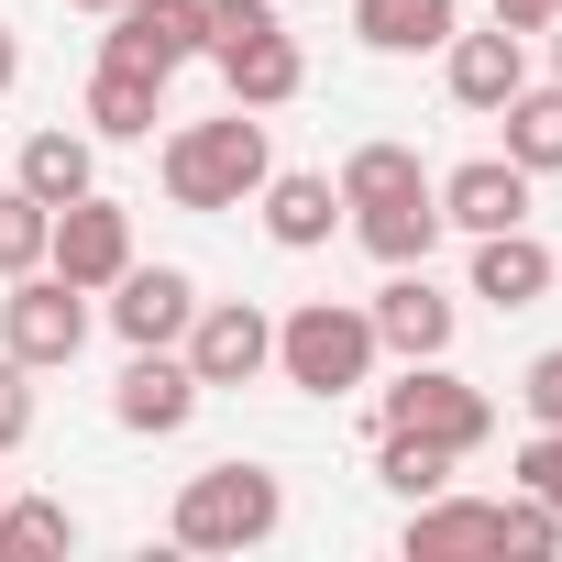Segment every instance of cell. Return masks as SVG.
I'll use <instances>...</instances> for the list:
<instances>
[{
    "label": "cell",
    "instance_id": "6da1fadb",
    "mask_svg": "<svg viewBox=\"0 0 562 562\" xmlns=\"http://www.w3.org/2000/svg\"><path fill=\"white\" fill-rule=\"evenodd\" d=\"M155 177H166V199H177V210H243V199L276 177V155H265V111L177 122V133H166V155H155Z\"/></svg>",
    "mask_w": 562,
    "mask_h": 562
},
{
    "label": "cell",
    "instance_id": "7a4b0ae2",
    "mask_svg": "<svg viewBox=\"0 0 562 562\" xmlns=\"http://www.w3.org/2000/svg\"><path fill=\"white\" fill-rule=\"evenodd\" d=\"M375 321L353 310V299H299L288 321H276V375H288L299 397H353V386H375Z\"/></svg>",
    "mask_w": 562,
    "mask_h": 562
},
{
    "label": "cell",
    "instance_id": "3957f363",
    "mask_svg": "<svg viewBox=\"0 0 562 562\" xmlns=\"http://www.w3.org/2000/svg\"><path fill=\"white\" fill-rule=\"evenodd\" d=\"M166 529H177V551H254V540L288 529V485H276L265 463H210V474L177 485Z\"/></svg>",
    "mask_w": 562,
    "mask_h": 562
},
{
    "label": "cell",
    "instance_id": "277c9868",
    "mask_svg": "<svg viewBox=\"0 0 562 562\" xmlns=\"http://www.w3.org/2000/svg\"><path fill=\"white\" fill-rule=\"evenodd\" d=\"M375 430H419V441H441V452L463 463V452H485V441H496V397H485V386H463L441 353H419V364L375 397Z\"/></svg>",
    "mask_w": 562,
    "mask_h": 562
},
{
    "label": "cell",
    "instance_id": "5b68a950",
    "mask_svg": "<svg viewBox=\"0 0 562 562\" xmlns=\"http://www.w3.org/2000/svg\"><path fill=\"white\" fill-rule=\"evenodd\" d=\"M78 342H89V288H67L56 265L12 276V299H0V353L23 375H45V364H78Z\"/></svg>",
    "mask_w": 562,
    "mask_h": 562
},
{
    "label": "cell",
    "instance_id": "8992f818",
    "mask_svg": "<svg viewBox=\"0 0 562 562\" xmlns=\"http://www.w3.org/2000/svg\"><path fill=\"white\" fill-rule=\"evenodd\" d=\"M177 353H188L199 386H254V375H276V321L254 299H199V321H188Z\"/></svg>",
    "mask_w": 562,
    "mask_h": 562
},
{
    "label": "cell",
    "instance_id": "52a82bcc",
    "mask_svg": "<svg viewBox=\"0 0 562 562\" xmlns=\"http://www.w3.org/2000/svg\"><path fill=\"white\" fill-rule=\"evenodd\" d=\"M45 265L67 276V288H89V299H100L111 276L133 265V210H122V199H100V188H89V199H67V210H56V232H45Z\"/></svg>",
    "mask_w": 562,
    "mask_h": 562
},
{
    "label": "cell",
    "instance_id": "ba28073f",
    "mask_svg": "<svg viewBox=\"0 0 562 562\" xmlns=\"http://www.w3.org/2000/svg\"><path fill=\"white\" fill-rule=\"evenodd\" d=\"M111 67H144V78H177L188 56H210V23H199V0H122L111 34H100Z\"/></svg>",
    "mask_w": 562,
    "mask_h": 562
},
{
    "label": "cell",
    "instance_id": "9c48e42d",
    "mask_svg": "<svg viewBox=\"0 0 562 562\" xmlns=\"http://www.w3.org/2000/svg\"><path fill=\"white\" fill-rule=\"evenodd\" d=\"M364 321H375V342H386L397 364H419V353H452V331H463V310L430 288V265H386V288L364 299Z\"/></svg>",
    "mask_w": 562,
    "mask_h": 562
},
{
    "label": "cell",
    "instance_id": "30bf717a",
    "mask_svg": "<svg viewBox=\"0 0 562 562\" xmlns=\"http://www.w3.org/2000/svg\"><path fill=\"white\" fill-rule=\"evenodd\" d=\"M529 188H540V177H529L518 155H474V166L430 177V199H441V232H463V243H474V232H518V221H529Z\"/></svg>",
    "mask_w": 562,
    "mask_h": 562
},
{
    "label": "cell",
    "instance_id": "8fae6325",
    "mask_svg": "<svg viewBox=\"0 0 562 562\" xmlns=\"http://www.w3.org/2000/svg\"><path fill=\"white\" fill-rule=\"evenodd\" d=\"M199 397H210V386L188 375V353H177V342H155V353H133V364H122L111 419H122V430H144V441H177V430L199 419Z\"/></svg>",
    "mask_w": 562,
    "mask_h": 562
},
{
    "label": "cell",
    "instance_id": "7c38bea8",
    "mask_svg": "<svg viewBox=\"0 0 562 562\" xmlns=\"http://www.w3.org/2000/svg\"><path fill=\"white\" fill-rule=\"evenodd\" d=\"M188 321H199V276H188V265H122V276H111V331H122L133 353L188 342Z\"/></svg>",
    "mask_w": 562,
    "mask_h": 562
},
{
    "label": "cell",
    "instance_id": "4fadbf2b",
    "mask_svg": "<svg viewBox=\"0 0 562 562\" xmlns=\"http://www.w3.org/2000/svg\"><path fill=\"white\" fill-rule=\"evenodd\" d=\"M210 67H221L232 111H288V100L310 89V56H299V34H288V23H276V34H243V45H221Z\"/></svg>",
    "mask_w": 562,
    "mask_h": 562
},
{
    "label": "cell",
    "instance_id": "5bb4252c",
    "mask_svg": "<svg viewBox=\"0 0 562 562\" xmlns=\"http://www.w3.org/2000/svg\"><path fill=\"white\" fill-rule=\"evenodd\" d=\"M441 78H452V100H463V111H507V100L529 89V56H518V34H507V23H485V34H463V23H452Z\"/></svg>",
    "mask_w": 562,
    "mask_h": 562
},
{
    "label": "cell",
    "instance_id": "9a60e30c",
    "mask_svg": "<svg viewBox=\"0 0 562 562\" xmlns=\"http://www.w3.org/2000/svg\"><path fill=\"white\" fill-rule=\"evenodd\" d=\"M474 551H507V529H496V496H419L408 507V562H474Z\"/></svg>",
    "mask_w": 562,
    "mask_h": 562
},
{
    "label": "cell",
    "instance_id": "2e32d148",
    "mask_svg": "<svg viewBox=\"0 0 562 562\" xmlns=\"http://www.w3.org/2000/svg\"><path fill=\"white\" fill-rule=\"evenodd\" d=\"M551 243L518 221V232H474V299L485 310H529V299H551Z\"/></svg>",
    "mask_w": 562,
    "mask_h": 562
},
{
    "label": "cell",
    "instance_id": "e0dca14e",
    "mask_svg": "<svg viewBox=\"0 0 562 562\" xmlns=\"http://www.w3.org/2000/svg\"><path fill=\"white\" fill-rule=\"evenodd\" d=\"M254 199H265V243H288V254H321L331 221H342V188L310 177V166H299V177H265Z\"/></svg>",
    "mask_w": 562,
    "mask_h": 562
},
{
    "label": "cell",
    "instance_id": "ac0fdd59",
    "mask_svg": "<svg viewBox=\"0 0 562 562\" xmlns=\"http://www.w3.org/2000/svg\"><path fill=\"white\" fill-rule=\"evenodd\" d=\"M155 122H166V78L100 56V78H89V133H100V144H155Z\"/></svg>",
    "mask_w": 562,
    "mask_h": 562
},
{
    "label": "cell",
    "instance_id": "d6986e66",
    "mask_svg": "<svg viewBox=\"0 0 562 562\" xmlns=\"http://www.w3.org/2000/svg\"><path fill=\"white\" fill-rule=\"evenodd\" d=\"M353 243H364L375 265H430V243H441V199H430V188L375 199V210H353Z\"/></svg>",
    "mask_w": 562,
    "mask_h": 562
},
{
    "label": "cell",
    "instance_id": "ffe728a7",
    "mask_svg": "<svg viewBox=\"0 0 562 562\" xmlns=\"http://www.w3.org/2000/svg\"><path fill=\"white\" fill-rule=\"evenodd\" d=\"M353 34L375 56H441L452 45V0H353Z\"/></svg>",
    "mask_w": 562,
    "mask_h": 562
},
{
    "label": "cell",
    "instance_id": "44dd1931",
    "mask_svg": "<svg viewBox=\"0 0 562 562\" xmlns=\"http://www.w3.org/2000/svg\"><path fill=\"white\" fill-rule=\"evenodd\" d=\"M12 188H34L45 210L89 199V188H100V166H89V133H34V144L12 155Z\"/></svg>",
    "mask_w": 562,
    "mask_h": 562
},
{
    "label": "cell",
    "instance_id": "7402d4cb",
    "mask_svg": "<svg viewBox=\"0 0 562 562\" xmlns=\"http://www.w3.org/2000/svg\"><path fill=\"white\" fill-rule=\"evenodd\" d=\"M331 188H342V210H375V199H408V188H430V166H419V144H353Z\"/></svg>",
    "mask_w": 562,
    "mask_h": 562
},
{
    "label": "cell",
    "instance_id": "603a6c76",
    "mask_svg": "<svg viewBox=\"0 0 562 562\" xmlns=\"http://www.w3.org/2000/svg\"><path fill=\"white\" fill-rule=\"evenodd\" d=\"M496 122H507V144H496V155H518L529 177H562V78H551V89H518Z\"/></svg>",
    "mask_w": 562,
    "mask_h": 562
},
{
    "label": "cell",
    "instance_id": "cb8c5ba5",
    "mask_svg": "<svg viewBox=\"0 0 562 562\" xmlns=\"http://www.w3.org/2000/svg\"><path fill=\"white\" fill-rule=\"evenodd\" d=\"M375 485L419 507V496H441V485H452V452H441V441H419V430H375Z\"/></svg>",
    "mask_w": 562,
    "mask_h": 562
},
{
    "label": "cell",
    "instance_id": "d4e9b609",
    "mask_svg": "<svg viewBox=\"0 0 562 562\" xmlns=\"http://www.w3.org/2000/svg\"><path fill=\"white\" fill-rule=\"evenodd\" d=\"M23 551H78V518L56 496H0V562H23Z\"/></svg>",
    "mask_w": 562,
    "mask_h": 562
},
{
    "label": "cell",
    "instance_id": "484cf974",
    "mask_svg": "<svg viewBox=\"0 0 562 562\" xmlns=\"http://www.w3.org/2000/svg\"><path fill=\"white\" fill-rule=\"evenodd\" d=\"M45 232H56V210L34 188H0V276H34L45 265Z\"/></svg>",
    "mask_w": 562,
    "mask_h": 562
},
{
    "label": "cell",
    "instance_id": "4316f807",
    "mask_svg": "<svg viewBox=\"0 0 562 562\" xmlns=\"http://www.w3.org/2000/svg\"><path fill=\"white\" fill-rule=\"evenodd\" d=\"M496 529H507L518 562H551V551H562V518H551L540 496H496Z\"/></svg>",
    "mask_w": 562,
    "mask_h": 562
},
{
    "label": "cell",
    "instance_id": "83f0119b",
    "mask_svg": "<svg viewBox=\"0 0 562 562\" xmlns=\"http://www.w3.org/2000/svg\"><path fill=\"white\" fill-rule=\"evenodd\" d=\"M518 496H540V507L562 518V430H529V441H518Z\"/></svg>",
    "mask_w": 562,
    "mask_h": 562
},
{
    "label": "cell",
    "instance_id": "f1b7e54d",
    "mask_svg": "<svg viewBox=\"0 0 562 562\" xmlns=\"http://www.w3.org/2000/svg\"><path fill=\"white\" fill-rule=\"evenodd\" d=\"M518 408H529V430H562V342H551V353H529V375H518Z\"/></svg>",
    "mask_w": 562,
    "mask_h": 562
},
{
    "label": "cell",
    "instance_id": "f546056e",
    "mask_svg": "<svg viewBox=\"0 0 562 562\" xmlns=\"http://www.w3.org/2000/svg\"><path fill=\"white\" fill-rule=\"evenodd\" d=\"M199 23H210V56H221L243 34H276V0H199Z\"/></svg>",
    "mask_w": 562,
    "mask_h": 562
},
{
    "label": "cell",
    "instance_id": "4dcf8cb0",
    "mask_svg": "<svg viewBox=\"0 0 562 562\" xmlns=\"http://www.w3.org/2000/svg\"><path fill=\"white\" fill-rule=\"evenodd\" d=\"M23 430H34V386H23L12 353H0V452H23Z\"/></svg>",
    "mask_w": 562,
    "mask_h": 562
},
{
    "label": "cell",
    "instance_id": "1f68e13d",
    "mask_svg": "<svg viewBox=\"0 0 562 562\" xmlns=\"http://www.w3.org/2000/svg\"><path fill=\"white\" fill-rule=\"evenodd\" d=\"M551 12H562V0H496V23H507V34H551Z\"/></svg>",
    "mask_w": 562,
    "mask_h": 562
},
{
    "label": "cell",
    "instance_id": "d6a6232c",
    "mask_svg": "<svg viewBox=\"0 0 562 562\" xmlns=\"http://www.w3.org/2000/svg\"><path fill=\"white\" fill-rule=\"evenodd\" d=\"M12 89H23V34L0 23V100H12Z\"/></svg>",
    "mask_w": 562,
    "mask_h": 562
},
{
    "label": "cell",
    "instance_id": "836d02e7",
    "mask_svg": "<svg viewBox=\"0 0 562 562\" xmlns=\"http://www.w3.org/2000/svg\"><path fill=\"white\" fill-rule=\"evenodd\" d=\"M551 78H562V12H551Z\"/></svg>",
    "mask_w": 562,
    "mask_h": 562
},
{
    "label": "cell",
    "instance_id": "e575fe53",
    "mask_svg": "<svg viewBox=\"0 0 562 562\" xmlns=\"http://www.w3.org/2000/svg\"><path fill=\"white\" fill-rule=\"evenodd\" d=\"M78 12H122V0H78Z\"/></svg>",
    "mask_w": 562,
    "mask_h": 562
}]
</instances>
